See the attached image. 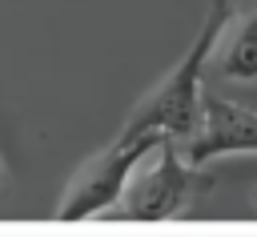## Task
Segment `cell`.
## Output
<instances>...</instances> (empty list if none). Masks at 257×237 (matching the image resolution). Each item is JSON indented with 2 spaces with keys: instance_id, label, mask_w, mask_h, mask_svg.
Returning a JSON list of instances; mask_svg holds the SVG:
<instances>
[{
  "instance_id": "1",
  "label": "cell",
  "mask_w": 257,
  "mask_h": 237,
  "mask_svg": "<svg viewBox=\"0 0 257 237\" xmlns=\"http://www.w3.org/2000/svg\"><path fill=\"white\" fill-rule=\"evenodd\" d=\"M237 16V4L233 0H213L189 52L157 80V88L128 112L124 129L116 137H145V133H165L173 141H189L197 129H201V116H205V64H209V52L217 48L221 32L229 28V20Z\"/></svg>"
},
{
  "instance_id": "7",
  "label": "cell",
  "mask_w": 257,
  "mask_h": 237,
  "mask_svg": "<svg viewBox=\"0 0 257 237\" xmlns=\"http://www.w3.org/2000/svg\"><path fill=\"white\" fill-rule=\"evenodd\" d=\"M253 201H257V193H253Z\"/></svg>"
},
{
  "instance_id": "4",
  "label": "cell",
  "mask_w": 257,
  "mask_h": 237,
  "mask_svg": "<svg viewBox=\"0 0 257 237\" xmlns=\"http://www.w3.org/2000/svg\"><path fill=\"white\" fill-rule=\"evenodd\" d=\"M185 161L205 169L221 157H245L257 153V108L233 100L229 92H213L205 84V116L201 129L181 145Z\"/></svg>"
},
{
  "instance_id": "5",
  "label": "cell",
  "mask_w": 257,
  "mask_h": 237,
  "mask_svg": "<svg viewBox=\"0 0 257 237\" xmlns=\"http://www.w3.org/2000/svg\"><path fill=\"white\" fill-rule=\"evenodd\" d=\"M205 84H221V88H225V84L257 88V8L229 20V28L221 32L217 48L209 52Z\"/></svg>"
},
{
  "instance_id": "2",
  "label": "cell",
  "mask_w": 257,
  "mask_h": 237,
  "mask_svg": "<svg viewBox=\"0 0 257 237\" xmlns=\"http://www.w3.org/2000/svg\"><path fill=\"white\" fill-rule=\"evenodd\" d=\"M165 141V133H145V137H116L112 145H104L96 157H88L68 189L56 201V217L60 221H84V217H100L108 209H116L120 193L128 189L137 165Z\"/></svg>"
},
{
  "instance_id": "3",
  "label": "cell",
  "mask_w": 257,
  "mask_h": 237,
  "mask_svg": "<svg viewBox=\"0 0 257 237\" xmlns=\"http://www.w3.org/2000/svg\"><path fill=\"white\" fill-rule=\"evenodd\" d=\"M197 189V165L185 161L181 141L165 137L133 173L128 189L116 201V217L128 221H165L177 217Z\"/></svg>"
},
{
  "instance_id": "6",
  "label": "cell",
  "mask_w": 257,
  "mask_h": 237,
  "mask_svg": "<svg viewBox=\"0 0 257 237\" xmlns=\"http://www.w3.org/2000/svg\"><path fill=\"white\" fill-rule=\"evenodd\" d=\"M0 177H4V161H0Z\"/></svg>"
}]
</instances>
